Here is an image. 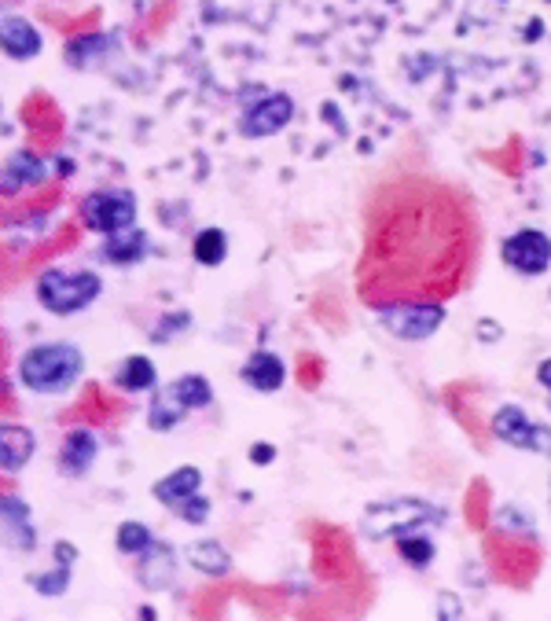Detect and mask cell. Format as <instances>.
<instances>
[{
  "label": "cell",
  "instance_id": "cell-32",
  "mask_svg": "<svg viewBox=\"0 0 551 621\" xmlns=\"http://www.w3.org/2000/svg\"><path fill=\"white\" fill-rule=\"evenodd\" d=\"M548 4H551V0H548Z\"/></svg>",
  "mask_w": 551,
  "mask_h": 621
},
{
  "label": "cell",
  "instance_id": "cell-12",
  "mask_svg": "<svg viewBox=\"0 0 551 621\" xmlns=\"http://www.w3.org/2000/svg\"><path fill=\"white\" fill-rule=\"evenodd\" d=\"M96 456H100V438H96L89 427H74V430H67V438L59 445L56 463L67 478H85L92 471Z\"/></svg>",
  "mask_w": 551,
  "mask_h": 621
},
{
  "label": "cell",
  "instance_id": "cell-26",
  "mask_svg": "<svg viewBox=\"0 0 551 621\" xmlns=\"http://www.w3.org/2000/svg\"><path fill=\"white\" fill-rule=\"evenodd\" d=\"M173 515H177L180 522H188V526H206V519H210V500H206L203 493H195V497L184 500Z\"/></svg>",
  "mask_w": 551,
  "mask_h": 621
},
{
  "label": "cell",
  "instance_id": "cell-1",
  "mask_svg": "<svg viewBox=\"0 0 551 621\" xmlns=\"http://www.w3.org/2000/svg\"><path fill=\"white\" fill-rule=\"evenodd\" d=\"M19 383L30 390V394H45V397H59L74 390L85 375V357H81L78 346L70 342H41V346H30V350L19 357Z\"/></svg>",
  "mask_w": 551,
  "mask_h": 621
},
{
  "label": "cell",
  "instance_id": "cell-17",
  "mask_svg": "<svg viewBox=\"0 0 551 621\" xmlns=\"http://www.w3.org/2000/svg\"><path fill=\"white\" fill-rule=\"evenodd\" d=\"M203 489V471L199 467H192V463H184V467H177V471H169V475H162L151 486V497L162 504V508L177 511L180 504L188 497H195Z\"/></svg>",
  "mask_w": 551,
  "mask_h": 621
},
{
  "label": "cell",
  "instance_id": "cell-29",
  "mask_svg": "<svg viewBox=\"0 0 551 621\" xmlns=\"http://www.w3.org/2000/svg\"><path fill=\"white\" fill-rule=\"evenodd\" d=\"M500 335H504V331H500V324H496V320H482V324H478V339L496 342Z\"/></svg>",
  "mask_w": 551,
  "mask_h": 621
},
{
  "label": "cell",
  "instance_id": "cell-24",
  "mask_svg": "<svg viewBox=\"0 0 551 621\" xmlns=\"http://www.w3.org/2000/svg\"><path fill=\"white\" fill-rule=\"evenodd\" d=\"M158 537L151 533V526L147 522H136V519H125L118 530H114V548L122 555H129V559H140V555L155 544Z\"/></svg>",
  "mask_w": 551,
  "mask_h": 621
},
{
  "label": "cell",
  "instance_id": "cell-13",
  "mask_svg": "<svg viewBox=\"0 0 551 621\" xmlns=\"http://www.w3.org/2000/svg\"><path fill=\"white\" fill-rule=\"evenodd\" d=\"M239 379H243V386H250L254 394H276V390H283V383H287V368H283V357L272 350H254L243 361V368H239Z\"/></svg>",
  "mask_w": 551,
  "mask_h": 621
},
{
  "label": "cell",
  "instance_id": "cell-11",
  "mask_svg": "<svg viewBox=\"0 0 551 621\" xmlns=\"http://www.w3.org/2000/svg\"><path fill=\"white\" fill-rule=\"evenodd\" d=\"M136 581L147 592H166L177 581V548L169 541H155L140 559H136Z\"/></svg>",
  "mask_w": 551,
  "mask_h": 621
},
{
  "label": "cell",
  "instance_id": "cell-15",
  "mask_svg": "<svg viewBox=\"0 0 551 621\" xmlns=\"http://www.w3.org/2000/svg\"><path fill=\"white\" fill-rule=\"evenodd\" d=\"M78 555L81 552L70 541H56V544H52V559H56V570H48V574H30V588H34L37 596H48V599L63 596V592L70 588V577H74Z\"/></svg>",
  "mask_w": 551,
  "mask_h": 621
},
{
  "label": "cell",
  "instance_id": "cell-28",
  "mask_svg": "<svg viewBox=\"0 0 551 621\" xmlns=\"http://www.w3.org/2000/svg\"><path fill=\"white\" fill-rule=\"evenodd\" d=\"M250 460H254V463H272V460H276V449H272L269 441H258V445L250 449Z\"/></svg>",
  "mask_w": 551,
  "mask_h": 621
},
{
  "label": "cell",
  "instance_id": "cell-7",
  "mask_svg": "<svg viewBox=\"0 0 551 621\" xmlns=\"http://www.w3.org/2000/svg\"><path fill=\"white\" fill-rule=\"evenodd\" d=\"M489 430H493L496 441H504L511 449L537 452V456H548L551 460V427L548 423H533L526 416V408L500 405L493 412V419H489Z\"/></svg>",
  "mask_w": 551,
  "mask_h": 621
},
{
  "label": "cell",
  "instance_id": "cell-25",
  "mask_svg": "<svg viewBox=\"0 0 551 621\" xmlns=\"http://www.w3.org/2000/svg\"><path fill=\"white\" fill-rule=\"evenodd\" d=\"M188 328H192V313L177 309V313H169V317L158 320V331H151V339H155V342H173L177 335H184Z\"/></svg>",
  "mask_w": 551,
  "mask_h": 621
},
{
  "label": "cell",
  "instance_id": "cell-22",
  "mask_svg": "<svg viewBox=\"0 0 551 621\" xmlns=\"http://www.w3.org/2000/svg\"><path fill=\"white\" fill-rule=\"evenodd\" d=\"M192 258L203 265V269H217L221 261L228 258V232L225 228H199L192 239Z\"/></svg>",
  "mask_w": 551,
  "mask_h": 621
},
{
  "label": "cell",
  "instance_id": "cell-31",
  "mask_svg": "<svg viewBox=\"0 0 551 621\" xmlns=\"http://www.w3.org/2000/svg\"><path fill=\"white\" fill-rule=\"evenodd\" d=\"M548 298H551V294H548Z\"/></svg>",
  "mask_w": 551,
  "mask_h": 621
},
{
  "label": "cell",
  "instance_id": "cell-8",
  "mask_svg": "<svg viewBox=\"0 0 551 621\" xmlns=\"http://www.w3.org/2000/svg\"><path fill=\"white\" fill-rule=\"evenodd\" d=\"M500 261L518 276H544L551 269V236L540 228H518L500 243Z\"/></svg>",
  "mask_w": 551,
  "mask_h": 621
},
{
  "label": "cell",
  "instance_id": "cell-9",
  "mask_svg": "<svg viewBox=\"0 0 551 621\" xmlns=\"http://www.w3.org/2000/svg\"><path fill=\"white\" fill-rule=\"evenodd\" d=\"M294 118V100L287 92H269V96H261L254 100L243 111L239 118V136H247V140H265V136H276L283 133Z\"/></svg>",
  "mask_w": 551,
  "mask_h": 621
},
{
  "label": "cell",
  "instance_id": "cell-21",
  "mask_svg": "<svg viewBox=\"0 0 551 621\" xmlns=\"http://www.w3.org/2000/svg\"><path fill=\"white\" fill-rule=\"evenodd\" d=\"M184 559L192 563V570H199V574H206V577H228L232 574V555H228L225 544L214 541V537L188 544V548H184Z\"/></svg>",
  "mask_w": 551,
  "mask_h": 621
},
{
  "label": "cell",
  "instance_id": "cell-16",
  "mask_svg": "<svg viewBox=\"0 0 551 621\" xmlns=\"http://www.w3.org/2000/svg\"><path fill=\"white\" fill-rule=\"evenodd\" d=\"M34 452L37 438L30 427H23V423H4L0 427V471L4 475H19L26 463L34 460Z\"/></svg>",
  "mask_w": 551,
  "mask_h": 621
},
{
  "label": "cell",
  "instance_id": "cell-10",
  "mask_svg": "<svg viewBox=\"0 0 551 621\" xmlns=\"http://www.w3.org/2000/svg\"><path fill=\"white\" fill-rule=\"evenodd\" d=\"M0 45H4V56L12 63H30V59L45 52V37L37 34V26L26 15L8 12L4 23H0Z\"/></svg>",
  "mask_w": 551,
  "mask_h": 621
},
{
  "label": "cell",
  "instance_id": "cell-3",
  "mask_svg": "<svg viewBox=\"0 0 551 621\" xmlns=\"http://www.w3.org/2000/svg\"><path fill=\"white\" fill-rule=\"evenodd\" d=\"M103 294L100 272L92 269H45L37 276V302L52 317H74Z\"/></svg>",
  "mask_w": 551,
  "mask_h": 621
},
{
  "label": "cell",
  "instance_id": "cell-27",
  "mask_svg": "<svg viewBox=\"0 0 551 621\" xmlns=\"http://www.w3.org/2000/svg\"><path fill=\"white\" fill-rule=\"evenodd\" d=\"M438 614H441V618H460V614H463L460 599L452 596V592H441V596H438Z\"/></svg>",
  "mask_w": 551,
  "mask_h": 621
},
{
  "label": "cell",
  "instance_id": "cell-6",
  "mask_svg": "<svg viewBox=\"0 0 551 621\" xmlns=\"http://www.w3.org/2000/svg\"><path fill=\"white\" fill-rule=\"evenodd\" d=\"M438 508H430L423 500H379L364 511V533L372 541H386V537H401L408 530H423L427 522H441Z\"/></svg>",
  "mask_w": 551,
  "mask_h": 621
},
{
  "label": "cell",
  "instance_id": "cell-4",
  "mask_svg": "<svg viewBox=\"0 0 551 621\" xmlns=\"http://www.w3.org/2000/svg\"><path fill=\"white\" fill-rule=\"evenodd\" d=\"M375 317H379V324H383L394 339L427 342L430 335H438V328L445 324V317H449V309H445V302H423V298H416V302L379 305Z\"/></svg>",
  "mask_w": 551,
  "mask_h": 621
},
{
  "label": "cell",
  "instance_id": "cell-23",
  "mask_svg": "<svg viewBox=\"0 0 551 621\" xmlns=\"http://www.w3.org/2000/svg\"><path fill=\"white\" fill-rule=\"evenodd\" d=\"M397 555L405 559L412 570H427L434 563V555H438V544L430 537L427 530H408L397 537Z\"/></svg>",
  "mask_w": 551,
  "mask_h": 621
},
{
  "label": "cell",
  "instance_id": "cell-19",
  "mask_svg": "<svg viewBox=\"0 0 551 621\" xmlns=\"http://www.w3.org/2000/svg\"><path fill=\"white\" fill-rule=\"evenodd\" d=\"M147 250H151V239H147V232H140V228H125V232H114V236L103 239V261H111V265H118V269H129V265H140V261L147 258Z\"/></svg>",
  "mask_w": 551,
  "mask_h": 621
},
{
  "label": "cell",
  "instance_id": "cell-30",
  "mask_svg": "<svg viewBox=\"0 0 551 621\" xmlns=\"http://www.w3.org/2000/svg\"><path fill=\"white\" fill-rule=\"evenodd\" d=\"M537 383L551 394V357H544V361L537 364Z\"/></svg>",
  "mask_w": 551,
  "mask_h": 621
},
{
  "label": "cell",
  "instance_id": "cell-2",
  "mask_svg": "<svg viewBox=\"0 0 551 621\" xmlns=\"http://www.w3.org/2000/svg\"><path fill=\"white\" fill-rule=\"evenodd\" d=\"M214 405V386L210 379L199 372H184L177 375L173 383L155 386L151 390V405H147V427L166 434V430L180 427L192 412H203V408Z\"/></svg>",
  "mask_w": 551,
  "mask_h": 621
},
{
  "label": "cell",
  "instance_id": "cell-14",
  "mask_svg": "<svg viewBox=\"0 0 551 621\" xmlns=\"http://www.w3.org/2000/svg\"><path fill=\"white\" fill-rule=\"evenodd\" d=\"M0 522H4V541H8V548H15V552H34L37 526H34V515H30V504L23 497H4Z\"/></svg>",
  "mask_w": 551,
  "mask_h": 621
},
{
  "label": "cell",
  "instance_id": "cell-20",
  "mask_svg": "<svg viewBox=\"0 0 551 621\" xmlns=\"http://www.w3.org/2000/svg\"><path fill=\"white\" fill-rule=\"evenodd\" d=\"M114 386L122 390V394H151L158 386V368L151 357L144 353H133V357H125L118 364V372H114Z\"/></svg>",
  "mask_w": 551,
  "mask_h": 621
},
{
  "label": "cell",
  "instance_id": "cell-18",
  "mask_svg": "<svg viewBox=\"0 0 551 621\" xmlns=\"http://www.w3.org/2000/svg\"><path fill=\"white\" fill-rule=\"evenodd\" d=\"M48 181V159L37 151H12V159L4 162V195L19 192V188H37Z\"/></svg>",
  "mask_w": 551,
  "mask_h": 621
},
{
  "label": "cell",
  "instance_id": "cell-5",
  "mask_svg": "<svg viewBox=\"0 0 551 621\" xmlns=\"http://www.w3.org/2000/svg\"><path fill=\"white\" fill-rule=\"evenodd\" d=\"M81 225L100 236H114L125 228H136V195L129 188H92L78 203Z\"/></svg>",
  "mask_w": 551,
  "mask_h": 621
}]
</instances>
